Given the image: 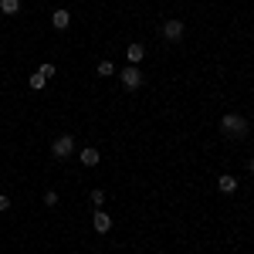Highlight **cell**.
Here are the masks:
<instances>
[{
    "instance_id": "cell-9",
    "label": "cell",
    "mask_w": 254,
    "mask_h": 254,
    "mask_svg": "<svg viewBox=\"0 0 254 254\" xmlns=\"http://www.w3.org/2000/svg\"><path fill=\"white\" fill-rule=\"evenodd\" d=\"M98 159H102V153H98L95 146H85L81 149V166H98Z\"/></svg>"
},
{
    "instance_id": "cell-15",
    "label": "cell",
    "mask_w": 254,
    "mask_h": 254,
    "mask_svg": "<svg viewBox=\"0 0 254 254\" xmlns=\"http://www.w3.org/2000/svg\"><path fill=\"white\" fill-rule=\"evenodd\" d=\"M44 203H48V207H58V193H55V190H48V193H44Z\"/></svg>"
},
{
    "instance_id": "cell-7",
    "label": "cell",
    "mask_w": 254,
    "mask_h": 254,
    "mask_svg": "<svg viewBox=\"0 0 254 254\" xmlns=\"http://www.w3.org/2000/svg\"><path fill=\"white\" fill-rule=\"evenodd\" d=\"M217 190H220V193H234V190H237V176L220 173V176H217Z\"/></svg>"
},
{
    "instance_id": "cell-16",
    "label": "cell",
    "mask_w": 254,
    "mask_h": 254,
    "mask_svg": "<svg viewBox=\"0 0 254 254\" xmlns=\"http://www.w3.org/2000/svg\"><path fill=\"white\" fill-rule=\"evenodd\" d=\"M3 210H10V196L7 193H0V214H3Z\"/></svg>"
},
{
    "instance_id": "cell-1",
    "label": "cell",
    "mask_w": 254,
    "mask_h": 254,
    "mask_svg": "<svg viewBox=\"0 0 254 254\" xmlns=\"http://www.w3.org/2000/svg\"><path fill=\"white\" fill-rule=\"evenodd\" d=\"M220 132H224V136H231V139L248 136V119L237 116V112H227V116L220 119Z\"/></svg>"
},
{
    "instance_id": "cell-17",
    "label": "cell",
    "mask_w": 254,
    "mask_h": 254,
    "mask_svg": "<svg viewBox=\"0 0 254 254\" xmlns=\"http://www.w3.org/2000/svg\"><path fill=\"white\" fill-rule=\"evenodd\" d=\"M248 170H251V176H254V156H251V163H248Z\"/></svg>"
},
{
    "instance_id": "cell-12",
    "label": "cell",
    "mask_w": 254,
    "mask_h": 254,
    "mask_svg": "<svg viewBox=\"0 0 254 254\" xmlns=\"http://www.w3.org/2000/svg\"><path fill=\"white\" fill-rule=\"evenodd\" d=\"M27 85H31V88H34V92H41V88H44V85H48V78H44V75H31V81H27Z\"/></svg>"
},
{
    "instance_id": "cell-3",
    "label": "cell",
    "mask_w": 254,
    "mask_h": 254,
    "mask_svg": "<svg viewBox=\"0 0 254 254\" xmlns=\"http://www.w3.org/2000/svg\"><path fill=\"white\" fill-rule=\"evenodd\" d=\"M51 156L55 159H71L75 156V136H58L51 142Z\"/></svg>"
},
{
    "instance_id": "cell-13",
    "label": "cell",
    "mask_w": 254,
    "mask_h": 254,
    "mask_svg": "<svg viewBox=\"0 0 254 254\" xmlns=\"http://www.w3.org/2000/svg\"><path fill=\"white\" fill-rule=\"evenodd\" d=\"M92 207H105V190H92Z\"/></svg>"
},
{
    "instance_id": "cell-11",
    "label": "cell",
    "mask_w": 254,
    "mask_h": 254,
    "mask_svg": "<svg viewBox=\"0 0 254 254\" xmlns=\"http://www.w3.org/2000/svg\"><path fill=\"white\" fill-rule=\"evenodd\" d=\"M20 10V0H0V14H7V17H14Z\"/></svg>"
},
{
    "instance_id": "cell-6",
    "label": "cell",
    "mask_w": 254,
    "mask_h": 254,
    "mask_svg": "<svg viewBox=\"0 0 254 254\" xmlns=\"http://www.w3.org/2000/svg\"><path fill=\"white\" fill-rule=\"evenodd\" d=\"M51 27H55V31H68V27H71V14H68L64 7L55 10V14H51Z\"/></svg>"
},
{
    "instance_id": "cell-8",
    "label": "cell",
    "mask_w": 254,
    "mask_h": 254,
    "mask_svg": "<svg viewBox=\"0 0 254 254\" xmlns=\"http://www.w3.org/2000/svg\"><path fill=\"white\" fill-rule=\"evenodd\" d=\"M126 58H129V64H139V61L146 58V48H142V44H129V48H126Z\"/></svg>"
},
{
    "instance_id": "cell-5",
    "label": "cell",
    "mask_w": 254,
    "mask_h": 254,
    "mask_svg": "<svg viewBox=\"0 0 254 254\" xmlns=\"http://www.w3.org/2000/svg\"><path fill=\"white\" fill-rule=\"evenodd\" d=\"M92 227H95V234H109V231H112V217H109V210H95Z\"/></svg>"
},
{
    "instance_id": "cell-4",
    "label": "cell",
    "mask_w": 254,
    "mask_h": 254,
    "mask_svg": "<svg viewBox=\"0 0 254 254\" xmlns=\"http://www.w3.org/2000/svg\"><path fill=\"white\" fill-rule=\"evenodd\" d=\"M119 81H122V88L136 92L139 85H142V71H139V64H126V68L119 71Z\"/></svg>"
},
{
    "instance_id": "cell-14",
    "label": "cell",
    "mask_w": 254,
    "mask_h": 254,
    "mask_svg": "<svg viewBox=\"0 0 254 254\" xmlns=\"http://www.w3.org/2000/svg\"><path fill=\"white\" fill-rule=\"evenodd\" d=\"M38 71L44 75V78H55V64H51V61H44V64H41Z\"/></svg>"
},
{
    "instance_id": "cell-10",
    "label": "cell",
    "mask_w": 254,
    "mask_h": 254,
    "mask_svg": "<svg viewBox=\"0 0 254 254\" xmlns=\"http://www.w3.org/2000/svg\"><path fill=\"white\" fill-rule=\"evenodd\" d=\"M95 71H98V78H109V75H116V64H112L109 58H102L95 64Z\"/></svg>"
},
{
    "instance_id": "cell-2",
    "label": "cell",
    "mask_w": 254,
    "mask_h": 254,
    "mask_svg": "<svg viewBox=\"0 0 254 254\" xmlns=\"http://www.w3.org/2000/svg\"><path fill=\"white\" fill-rule=\"evenodd\" d=\"M159 34H163V41H183V34H187V24L183 20H176V17H170V20H163L159 24Z\"/></svg>"
}]
</instances>
